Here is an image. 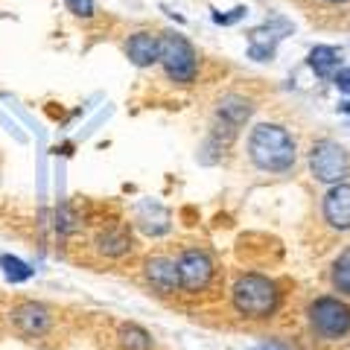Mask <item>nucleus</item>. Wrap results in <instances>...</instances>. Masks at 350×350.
I'll return each mask as SVG.
<instances>
[{"instance_id": "nucleus-20", "label": "nucleus", "mask_w": 350, "mask_h": 350, "mask_svg": "<svg viewBox=\"0 0 350 350\" xmlns=\"http://www.w3.org/2000/svg\"><path fill=\"white\" fill-rule=\"evenodd\" d=\"M333 82H336V88L338 91H345V94H350V68H342L336 76H333Z\"/></svg>"}, {"instance_id": "nucleus-5", "label": "nucleus", "mask_w": 350, "mask_h": 350, "mask_svg": "<svg viewBox=\"0 0 350 350\" xmlns=\"http://www.w3.org/2000/svg\"><path fill=\"white\" fill-rule=\"evenodd\" d=\"M310 170L324 184H342L350 175V155L336 140H319L310 152Z\"/></svg>"}, {"instance_id": "nucleus-21", "label": "nucleus", "mask_w": 350, "mask_h": 350, "mask_svg": "<svg viewBox=\"0 0 350 350\" xmlns=\"http://www.w3.org/2000/svg\"><path fill=\"white\" fill-rule=\"evenodd\" d=\"M243 15H245V9L239 6V9H234L231 15H213V21H216V24H234V21H239Z\"/></svg>"}, {"instance_id": "nucleus-14", "label": "nucleus", "mask_w": 350, "mask_h": 350, "mask_svg": "<svg viewBox=\"0 0 350 350\" xmlns=\"http://www.w3.org/2000/svg\"><path fill=\"white\" fill-rule=\"evenodd\" d=\"M310 68L315 70V76H321V79H333V76L342 70V53L336 47L321 44V47H315L310 53Z\"/></svg>"}, {"instance_id": "nucleus-15", "label": "nucleus", "mask_w": 350, "mask_h": 350, "mask_svg": "<svg viewBox=\"0 0 350 350\" xmlns=\"http://www.w3.org/2000/svg\"><path fill=\"white\" fill-rule=\"evenodd\" d=\"M117 338L123 350H152V336L140 324H120Z\"/></svg>"}, {"instance_id": "nucleus-9", "label": "nucleus", "mask_w": 350, "mask_h": 350, "mask_svg": "<svg viewBox=\"0 0 350 350\" xmlns=\"http://www.w3.org/2000/svg\"><path fill=\"white\" fill-rule=\"evenodd\" d=\"M324 219L336 231H350V184H333L324 196Z\"/></svg>"}, {"instance_id": "nucleus-12", "label": "nucleus", "mask_w": 350, "mask_h": 350, "mask_svg": "<svg viewBox=\"0 0 350 350\" xmlns=\"http://www.w3.org/2000/svg\"><path fill=\"white\" fill-rule=\"evenodd\" d=\"M94 245L105 257H126L131 251V237H129L126 228H120V225L117 228H105V231L96 234Z\"/></svg>"}, {"instance_id": "nucleus-2", "label": "nucleus", "mask_w": 350, "mask_h": 350, "mask_svg": "<svg viewBox=\"0 0 350 350\" xmlns=\"http://www.w3.org/2000/svg\"><path fill=\"white\" fill-rule=\"evenodd\" d=\"M231 298H234V310L245 315V319H269V315H275L280 304V292L275 280L262 275H243L237 278Z\"/></svg>"}, {"instance_id": "nucleus-13", "label": "nucleus", "mask_w": 350, "mask_h": 350, "mask_svg": "<svg viewBox=\"0 0 350 350\" xmlns=\"http://www.w3.org/2000/svg\"><path fill=\"white\" fill-rule=\"evenodd\" d=\"M251 111H254V105H251V100H245V96L239 94H228L219 100V120H225V123H231L234 129L237 126H245Z\"/></svg>"}, {"instance_id": "nucleus-19", "label": "nucleus", "mask_w": 350, "mask_h": 350, "mask_svg": "<svg viewBox=\"0 0 350 350\" xmlns=\"http://www.w3.org/2000/svg\"><path fill=\"white\" fill-rule=\"evenodd\" d=\"M56 219H59V231H62V234H70L73 228H76V225H73L76 219L70 216V211H68V207H62V211H59V216H56Z\"/></svg>"}, {"instance_id": "nucleus-16", "label": "nucleus", "mask_w": 350, "mask_h": 350, "mask_svg": "<svg viewBox=\"0 0 350 350\" xmlns=\"http://www.w3.org/2000/svg\"><path fill=\"white\" fill-rule=\"evenodd\" d=\"M333 286L336 292L350 295V248H345L333 262Z\"/></svg>"}, {"instance_id": "nucleus-6", "label": "nucleus", "mask_w": 350, "mask_h": 350, "mask_svg": "<svg viewBox=\"0 0 350 350\" xmlns=\"http://www.w3.org/2000/svg\"><path fill=\"white\" fill-rule=\"evenodd\" d=\"M175 266H178V283H181V289L190 292V295H199V292H204L207 286H211L213 271H216L211 254L202 251V248H187L178 257Z\"/></svg>"}, {"instance_id": "nucleus-8", "label": "nucleus", "mask_w": 350, "mask_h": 350, "mask_svg": "<svg viewBox=\"0 0 350 350\" xmlns=\"http://www.w3.org/2000/svg\"><path fill=\"white\" fill-rule=\"evenodd\" d=\"M9 319H12V324L18 327V333H24L29 338H38V336H44L53 327V312L44 304H38V301H21V304H15L12 312H9Z\"/></svg>"}, {"instance_id": "nucleus-4", "label": "nucleus", "mask_w": 350, "mask_h": 350, "mask_svg": "<svg viewBox=\"0 0 350 350\" xmlns=\"http://www.w3.org/2000/svg\"><path fill=\"white\" fill-rule=\"evenodd\" d=\"M306 315H310L312 330L321 338H327V342H338V338H345L350 333V306L345 301L333 298V295L315 298Z\"/></svg>"}, {"instance_id": "nucleus-18", "label": "nucleus", "mask_w": 350, "mask_h": 350, "mask_svg": "<svg viewBox=\"0 0 350 350\" xmlns=\"http://www.w3.org/2000/svg\"><path fill=\"white\" fill-rule=\"evenodd\" d=\"M64 6L76 18H94V0H64Z\"/></svg>"}, {"instance_id": "nucleus-23", "label": "nucleus", "mask_w": 350, "mask_h": 350, "mask_svg": "<svg viewBox=\"0 0 350 350\" xmlns=\"http://www.w3.org/2000/svg\"><path fill=\"white\" fill-rule=\"evenodd\" d=\"M324 3H330V6H345V3H350V0H324Z\"/></svg>"}, {"instance_id": "nucleus-11", "label": "nucleus", "mask_w": 350, "mask_h": 350, "mask_svg": "<svg viewBox=\"0 0 350 350\" xmlns=\"http://www.w3.org/2000/svg\"><path fill=\"white\" fill-rule=\"evenodd\" d=\"M126 56L131 59V64H137V68L155 64L161 56V36H155V32H135V36L126 41Z\"/></svg>"}, {"instance_id": "nucleus-3", "label": "nucleus", "mask_w": 350, "mask_h": 350, "mask_svg": "<svg viewBox=\"0 0 350 350\" xmlns=\"http://www.w3.org/2000/svg\"><path fill=\"white\" fill-rule=\"evenodd\" d=\"M158 62L163 64V70L172 82L178 85H190L199 73V56H196L193 44L178 36V32H163L161 36V56Z\"/></svg>"}, {"instance_id": "nucleus-22", "label": "nucleus", "mask_w": 350, "mask_h": 350, "mask_svg": "<svg viewBox=\"0 0 350 350\" xmlns=\"http://www.w3.org/2000/svg\"><path fill=\"white\" fill-rule=\"evenodd\" d=\"M254 350H283L280 345H260V347H254Z\"/></svg>"}, {"instance_id": "nucleus-10", "label": "nucleus", "mask_w": 350, "mask_h": 350, "mask_svg": "<svg viewBox=\"0 0 350 350\" xmlns=\"http://www.w3.org/2000/svg\"><path fill=\"white\" fill-rule=\"evenodd\" d=\"M146 280L152 283V289L161 295H172L175 289H181L178 283V266L170 257H149L146 260Z\"/></svg>"}, {"instance_id": "nucleus-7", "label": "nucleus", "mask_w": 350, "mask_h": 350, "mask_svg": "<svg viewBox=\"0 0 350 350\" xmlns=\"http://www.w3.org/2000/svg\"><path fill=\"white\" fill-rule=\"evenodd\" d=\"M289 32H292V24H289V21H283V18H271L262 27L251 29L248 32V53H251V59L269 62L271 56H275L278 41L283 36H289Z\"/></svg>"}, {"instance_id": "nucleus-17", "label": "nucleus", "mask_w": 350, "mask_h": 350, "mask_svg": "<svg viewBox=\"0 0 350 350\" xmlns=\"http://www.w3.org/2000/svg\"><path fill=\"white\" fill-rule=\"evenodd\" d=\"M0 269H3L6 280H12V283H24V280L32 278V269L27 266L24 260H18V257H12V254H3V257H0Z\"/></svg>"}, {"instance_id": "nucleus-1", "label": "nucleus", "mask_w": 350, "mask_h": 350, "mask_svg": "<svg viewBox=\"0 0 350 350\" xmlns=\"http://www.w3.org/2000/svg\"><path fill=\"white\" fill-rule=\"evenodd\" d=\"M248 158L262 172H286L295 167V140L278 123H260L251 129L248 137Z\"/></svg>"}]
</instances>
